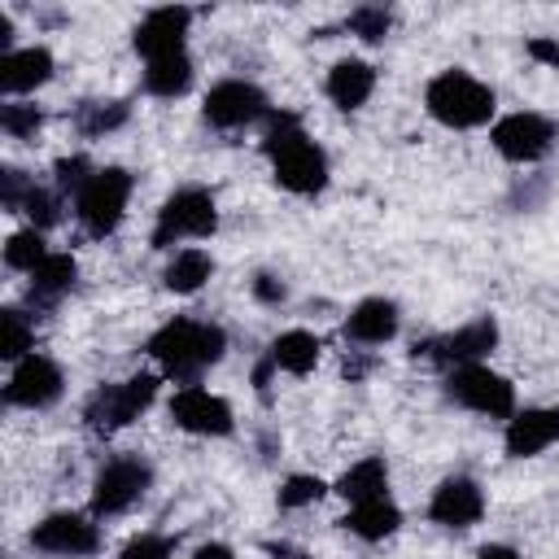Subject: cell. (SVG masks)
Returning a JSON list of instances; mask_svg holds the SVG:
<instances>
[{"mask_svg": "<svg viewBox=\"0 0 559 559\" xmlns=\"http://www.w3.org/2000/svg\"><path fill=\"white\" fill-rule=\"evenodd\" d=\"M148 358L162 367L166 380L175 384H197L201 371H210L214 362H223L227 354V332L210 319H188V314H175L166 319L153 336H148Z\"/></svg>", "mask_w": 559, "mask_h": 559, "instance_id": "obj_1", "label": "cell"}, {"mask_svg": "<svg viewBox=\"0 0 559 559\" xmlns=\"http://www.w3.org/2000/svg\"><path fill=\"white\" fill-rule=\"evenodd\" d=\"M262 153L271 162V175L284 192L297 197H314L328 188V153L306 135L297 114H275L266 118V135H262Z\"/></svg>", "mask_w": 559, "mask_h": 559, "instance_id": "obj_2", "label": "cell"}, {"mask_svg": "<svg viewBox=\"0 0 559 559\" xmlns=\"http://www.w3.org/2000/svg\"><path fill=\"white\" fill-rule=\"evenodd\" d=\"M424 109L450 131H476V127H489V118L498 109V96H493L489 83H480L476 74L454 66V70H441V74L428 79Z\"/></svg>", "mask_w": 559, "mask_h": 559, "instance_id": "obj_3", "label": "cell"}, {"mask_svg": "<svg viewBox=\"0 0 559 559\" xmlns=\"http://www.w3.org/2000/svg\"><path fill=\"white\" fill-rule=\"evenodd\" d=\"M214 231H218V201H214V192L201 188V183H183V188H175L162 201L148 245L153 249H175L183 240H205Z\"/></svg>", "mask_w": 559, "mask_h": 559, "instance_id": "obj_4", "label": "cell"}, {"mask_svg": "<svg viewBox=\"0 0 559 559\" xmlns=\"http://www.w3.org/2000/svg\"><path fill=\"white\" fill-rule=\"evenodd\" d=\"M157 384H162V380H157L153 371H140V376H131V380H114V384H96V389L87 393V402H83V424H87V432L114 437L118 428L135 424V419L153 406Z\"/></svg>", "mask_w": 559, "mask_h": 559, "instance_id": "obj_5", "label": "cell"}, {"mask_svg": "<svg viewBox=\"0 0 559 559\" xmlns=\"http://www.w3.org/2000/svg\"><path fill=\"white\" fill-rule=\"evenodd\" d=\"M131 192H135V175L122 170V166H96V175L79 188L74 197V218L87 236L105 240L118 231V223L127 218V205H131Z\"/></svg>", "mask_w": 559, "mask_h": 559, "instance_id": "obj_6", "label": "cell"}, {"mask_svg": "<svg viewBox=\"0 0 559 559\" xmlns=\"http://www.w3.org/2000/svg\"><path fill=\"white\" fill-rule=\"evenodd\" d=\"M148 489H153V463L140 454H114L100 463V472L92 480V515L96 520L127 515Z\"/></svg>", "mask_w": 559, "mask_h": 559, "instance_id": "obj_7", "label": "cell"}, {"mask_svg": "<svg viewBox=\"0 0 559 559\" xmlns=\"http://www.w3.org/2000/svg\"><path fill=\"white\" fill-rule=\"evenodd\" d=\"M445 397L472 415H485V419H511L515 415V384L485 362L445 371Z\"/></svg>", "mask_w": 559, "mask_h": 559, "instance_id": "obj_8", "label": "cell"}, {"mask_svg": "<svg viewBox=\"0 0 559 559\" xmlns=\"http://www.w3.org/2000/svg\"><path fill=\"white\" fill-rule=\"evenodd\" d=\"M489 140H493L498 157H507L511 166H537V162L550 157V148L559 144V127H555L546 114L515 109V114H502V118L489 127Z\"/></svg>", "mask_w": 559, "mask_h": 559, "instance_id": "obj_9", "label": "cell"}, {"mask_svg": "<svg viewBox=\"0 0 559 559\" xmlns=\"http://www.w3.org/2000/svg\"><path fill=\"white\" fill-rule=\"evenodd\" d=\"M205 122L214 131H245L253 122H266L271 118V100L258 83L249 79H218L210 92H205V105H201Z\"/></svg>", "mask_w": 559, "mask_h": 559, "instance_id": "obj_10", "label": "cell"}, {"mask_svg": "<svg viewBox=\"0 0 559 559\" xmlns=\"http://www.w3.org/2000/svg\"><path fill=\"white\" fill-rule=\"evenodd\" d=\"M493 345H498V323H493L489 314H480V319H472V323H463V328H454V332L415 341V358L454 371V367H472V362L489 358Z\"/></svg>", "mask_w": 559, "mask_h": 559, "instance_id": "obj_11", "label": "cell"}, {"mask_svg": "<svg viewBox=\"0 0 559 559\" xmlns=\"http://www.w3.org/2000/svg\"><path fill=\"white\" fill-rule=\"evenodd\" d=\"M61 393H66V371L48 354H26L22 362H13L4 380V402L22 411H48L61 402Z\"/></svg>", "mask_w": 559, "mask_h": 559, "instance_id": "obj_12", "label": "cell"}, {"mask_svg": "<svg viewBox=\"0 0 559 559\" xmlns=\"http://www.w3.org/2000/svg\"><path fill=\"white\" fill-rule=\"evenodd\" d=\"M31 546L52 559H92L100 550V528L92 524V515L52 511L31 528Z\"/></svg>", "mask_w": 559, "mask_h": 559, "instance_id": "obj_13", "label": "cell"}, {"mask_svg": "<svg viewBox=\"0 0 559 559\" xmlns=\"http://www.w3.org/2000/svg\"><path fill=\"white\" fill-rule=\"evenodd\" d=\"M170 424L192 437H227L236 428V415H231L227 397H218L201 384H183L170 397Z\"/></svg>", "mask_w": 559, "mask_h": 559, "instance_id": "obj_14", "label": "cell"}, {"mask_svg": "<svg viewBox=\"0 0 559 559\" xmlns=\"http://www.w3.org/2000/svg\"><path fill=\"white\" fill-rule=\"evenodd\" d=\"M188 26H192V9L183 4H166V9H153L144 13V22L135 26V52L148 61H166V57H179L188 52Z\"/></svg>", "mask_w": 559, "mask_h": 559, "instance_id": "obj_15", "label": "cell"}, {"mask_svg": "<svg viewBox=\"0 0 559 559\" xmlns=\"http://www.w3.org/2000/svg\"><path fill=\"white\" fill-rule=\"evenodd\" d=\"M480 515H485V489H480L472 476H445V480L432 489V498H428V520L441 524V528L463 533V528H472Z\"/></svg>", "mask_w": 559, "mask_h": 559, "instance_id": "obj_16", "label": "cell"}, {"mask_svg": "<svg viewBox=\"0 0 559 559\" xmlns=\"http://www.w3.org/2000/svg\"><path fill=\"white\" fill-rule=\"evenodd\" d=\"M550 445H559V406H524L502 428V450L511 459H537Z\"/></svg>", "mask_w": 559, "mask_h": 559, "instance_id": "obj_17", "label": "cell"}, {"mask_svg": "<svg viewBox=\"0 0 559 559\" xmlns=\"http://www.w3.org/2000/svg\"><path fill=\"white\" fill-rule=\"evenodd\" d=\"M397 328H402V314H397V301H389V297H362L349 314H345V341L349 345H362V349H371V345H389L393 336H397Z\"/></svg>", "mask_w": 559, "mask_h": 559, "instance_id": "obj_18", "label": "cell"}, {"mask_svg": "<svg viewBox=\"0 0 559 559\" xmlns=\"http://www.w3.org/2000/svg\"><path fill=\"white\" fill-rule=\"evenodd\" d=\"M52 66H57V61H52V52H48L44 44L13 48V52L0 57V92H4L9 100H17V96L44 87V83L52 79Z\"/></svg>", "mask_w": 559, "mask_h": 559, "instance_id": "obj_19", "label": "cell"}, {"mask_svg": "<svg viewBox=\"0 0 559 559\" xmlns=\"http://www.w3.org/2000/svg\"><path fill=\"white\" fill-rule=\"evenodd\" d=\"M323 92H328V100H332L336 109L354 114V109H362V105L371 100V92H376V66L362 61V57H341V61H332V70H328Z\"/></svg>", "mask_w": 559, "mask_h": 559, "instance_id": "obj_20", "label": "cell"}, {"mask_svg": "<svg viewBox=\"0 0 559 559\" xmlns=\"http://www.w3.org/2000/svg\"><path fill=\"white\" fill-rule=\"evenodd\" d=\"M79 280V262L74 253H48L35 271H31V284H26V301L35 310H52Z\"/></svg>", "mask_w": 559, "mask_h": 559, "instance_id": "obj_21", "label": "cell"}, {"mask_svg": "<svg viewBox=\"0 0 559 559\" xmlns=\"http://www.w3.org/2000/svg\"><path fill=\"white\" fill-rule=\"evenodd\" d=\"M332 493H341L349 507H354V502H371V498H384V493H389V463H384L380 454H367V459L349 463V467L336 476Z\"/></svg>", "mask_w": 559, "mask_h": 559, "instance_id": "obj_22", "label": "cell"}, {"mask_svg": "<svg viewBox=\"0 0 559 559\" xmlns=\"http://www.w3.org/2000/svg\"><path fill=\"white\" fill-rule=\"evenodd\" d=\"M319 354H323V345H319V336L306 332V328L280 332V336L271 341V349H266V358L275 362V371H288V376H310V371L319 367Z\"/></svg>", "mask_w": 559, "mask_h": 559, "instance_id": "obj_23", "label": "cell"}, {"mask_svg": "<svg viewBox=\"0 0 559 559\" xmlns=\"http://www.w3.org/2000/svg\"><path fill=\"white\" fill-rule=\"evenodd\" d=\"M341 524H345L354 537H362V542H384V537L397 533L402 511H397V502L384 493V498H371V502H354Z\"/></svg>", "mask_w": 559, "mask_h": 559, "instance_id": "obj_24", "label": "cell"}, {"mask_svg": "<svg viewBox=\"0 0 559 559\" xmlns=\"http://www.w3.org/2000/svg\"><path fill=\"white\" fill-rule=\"evenodd\" d=\"M210 275H214V258H210L205 249L188 245V249H175V258H170L166 271H162V284H166L170 293H179V297H192Z\"/></svg>", "mask_w": 559, "mask_h": 559, "instance_id": "obj_25", "label": "cell"}, {"mask_svg": "<svg viewBox=\"0 0 559 559\" xmlns=\"http://www.w3.org/2000/svg\"><path fill=\"white\" fill-rule=\"evenodd\" d=\"M192 79H197V70H192V57H188V52L144 66V92H148V96H162V100L183 96V92L192 87Z\"/></svg>", "mask_w": 559, "mask_h": 559, "instance_id": "obj_26", "label": "cell"}, {"mask_svg": "<svg viewBox=\"0 0 559 559\" xmlns=\"http://www.w3.org/2000/svg\"><path fill=\"white\" fill-rule=\"evenodd\" d=\"M127 118H131L127 100H79L74 105V131L87 140H100V135L127 127Z\"/></svg>", "mask_w": 559, "mask_h": 559, "instance_id": "obj_27", "label": "cell"}, {"mask_svg": "<svg viewBox=\"0 0 559 559\" xmlns=\"http://www.w3.org/2000/svg\"><path fill=\"white\" fill-rule=\"evenodd\" d=\"M26 354H35V323L26 310L4 306L0 310V358L4 362H22Z\"/></svg>", "mask_w": 559, "mask_h": 559, "instance_id": "obj_28", "label": "cell"}, {"mask_svg": "<svg viewBox=\"0 0 559 559\" xmlns=\"http://www.w3.org/2000/svg\"><path fill=\"white\" fill-rule=\"evenodd\" d=\"M52 249L44 245V231H35V227H22V231H13L9 240H4V266L9 271H35L44 258H48Z\"/></svg>", "mask_w": 559, "mask_h": 559, "instance_id": "obj_29", "label": "cell"}, {"mask_svg": "<svg viewBox=\"0 0 559 559\" xmlns=\"http://www.w3.org/2000/svg\"><path fill=\"white\" fill-rule=\"evenodd\" d=\"M61 210H66V197L52 188V183H31L26 201H22V214L31 218L35 231H48L61 223Z\"/></svg>", "mask_w": 559, "mask_h": 559, "instance_id": "obj_30", "label": "cell"}, {"mask_svg": "<svg viewBox=\"0 0 559 559\" xmlns=\"http://www.w3.org/2000/svg\"><path fill=\"white\" fill-rule=\"evenodd\" d=\"M389 26H393V13H389L384 4H358V9H349V17H345V31L358 35L362 44H380V39L389 35Z\"/></svg>", "mask_w": 559, "mask_h": 559, "instance_id": "obj_31", "label": "cell"}, {"mask_svg": "<svg viewBox=\"0 0 559 559\" xmlns=\"http://www.w3.org/2000/svg\"><path fill=\"white\" fill-rule=\"evenodd\" d=\"M44 127V109L39 105H26V100H4L0 105V131L9 140H26Z\"/></svg>", "mask_w": 559, "mask_h": 559, "instance_id": "obj_32", "label": "cell"}, {"mask_svg": "<svg viewBox=\"0 0 559 559\" xmlns=\"http://www.w3.org/2000/svg\"><path fill=\"white\" fill-rule=\"evenodd\" d=\"M323 493H328V485H323L319 476L293 472V476L280 485V507H284V511H301V507H314Z\"/></svg>", "mask_w": 559, "mask_h": 559, "instance_id": "obj_33", "label": "cell"}, {"mask_svg": "<svg viewBox=\"0 0 559 559\" xmlns=\"http://www.w3.org/2000/svg\"><path fill=\"white\" fill-rule=\"evenodd\" d=\"M92 175H96V166H92L83 153H74V157H57V162H52V188H57L61 197H70V201L79 197V188H83Z\"/></svg>", "mask_w": 559, "mask_h": 559, "instance_id": "obj_34", "label": "cell"}, {"mask_svg": "<svg viewBox=\"0 0 559 559\" xmlns=\"http://www.w3.org/2000/svg\"><path fill=\"white\" fill-rule=\"evenodd\" d=\"M118 559H175V537H166V533H135L118 550Z\"/></svg>", "mask_w": 559, "mask_h": 559, "instance_id": "obj_35", "label": "cell"}, {"mask_svg": "<svg viewBox=\"0 0 559 559\" xmlns=\"http://www.w3.org/2000/svg\"><path fill=\"white\" fill-rule=\"evenodd\" d=\"M31 183H35V179H31L26 170H17V166H4V170H0V201H4L9 214H22V201H26Z\"/></svg>", "mask_w": 559, "mask_h": 559, "instance_id": "obj_36", "label": "cell"}, {"mask_svg": "<svg viewBox=\"0 0 559 559\" xmlns=\"http://www.w3.org/2000/svg\"><path fill=\"white\" fill-rule=\"evenodd\" d=\"M249 293H253L262 306H280V301L288 297V284H284L280 275H271V271H258V275L249 280Z\"/></svg>", "mask_w": 559, "mask_h": 559, "instance_id": "obj_37", "label": "cell"}, {"mask_svg": "<svg viewBox=\"0 0 559 559\" xmlns=\"http://www.w3.org/2000/svg\"><path fill=\"white\" fill-rule=\"evenodd\" d=\"M524 48H528V57H533V61H542V66H555V70H559V44H555V39L533 35Z\"/></svg>", "mask_w": 559, "mask_h": 559, "instance_id": "obj_38", "label": "cell"}, {"mask_svg": "<svg viewBox=\"0 0 559 559\" xmlns=\"http://www.w3.org/2000/svg\"><path fill=\"white\" fill-rule=\"evenodd\" d=\"M192 559H236V550H231V546H223V542H205V546H197V550H192Z\"/></svg>", "mask_w": 559, "mask_h": 559, "instance_id": "obj_39", "label": "cell"}, {"mask_svg": "<svg viewBox=\"0 0 559 559\" xmlns=\"http://www.w3.org/2000/svg\"><path fill=\"white\" fill-rule=\"evenodd\" d=\"M476 559H520V550L515 546H502V542H489V546L476 550Z\"/></svg>", "mask_w": 559, "mask_h": 559, "instance_id": "obj_40", "label": "cell"}, {"mask_svg": "<svg viewBox=\"0 0 559 559\" xmlns=\"http://www.w3.org/2000/svg\"><path fill=\"white\" fill-rule=\"evenodd\" d=\"M266 555H275V559H306L297 546H288V542H266Z\"/></svg>", "mask_w": 559, "mask_h": 559, "instance_id": "obj_41", "label": "cell"}]
</instances>
